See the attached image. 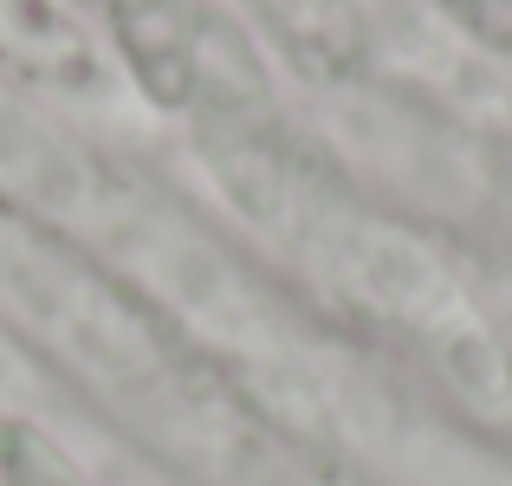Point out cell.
<instances>
[{
  "label": "cell",
  "instance_id": "1",
  "mask_svg": "<svg viewBox=\"0 0 512 486\" xmlns=\"http://www.w3.org/2000/svg\"><path fill=\"white\" fill-rule=\"evenodd\" d=\"M117 52L150 104L188 111L195 104V52H201V0H104Z\"/></svg>",
  "mask_w": 512,
  "mask_h": 486
},
{
  "label": "cell",
  "instance_id": "2",
  "mask_svg": "<svg viewBox=\"0 0 512 486\" xmlns=\"http://www.w3.org/2000/svg\"><path fill=\"white\" fill-rule=\"evenodd\" d=\"M260 20L273 26V39L292 52V65L312 78H344L363 65V13L357 0H253Z\"/></svg>",
  "mask_w": 512,
  "mask_h": 486
},
{
  "label": "cell",
  "instance_id": "3",
  "mask_svg": "<svg viewBox=\"0 0 512 486\" xmlns=\"http://www.w3.org/2000/svg\"><path fill=\"white\" fill-rule=\"evenodd\" d=\"M0 195L20 208H65L78 195V162L0 98Z\"/></svg>",
  "mask_w": 512,
  "mask_h": 486
},
{
  "label": "cell",
  "instance_id": "4",
  "mask_svg": "<svg viewBox=\"0 0 512 486\" xmlns=\"http://www.w3.org/2000/svg\"><path fill=\"white\" fill-rule=\"evenodd\" d=\"M0 486H85V474L39 428L0 422Z\"/></svg>",
  "mask_w": 512,
  "mask_h": 486
},
{
  "label": "cell",
  "instance_id": "5",
  "mask_svg": "<svg viewBox=\"0 0 512 486\" xmlns=\"http://www.w3.org/2000/svg\"><path fill=\"white\" fill-rule=\"evenodd\" d=\"M435 7L448 13L467 39H480V46H493V52H512V0H435Z\"/></svg>",
  "mask_w": 512,
  "mask_h": 486
}]
</instances>
